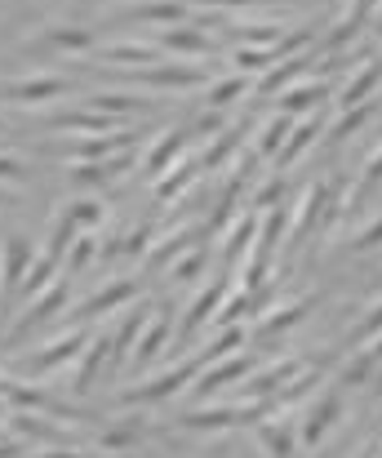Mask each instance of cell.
<instances>
[{
  "mask_svg": "<svg viewBox=\"0 0 382 458\" xmlns=\"http://www.w3.org/2000/svg\"><path fill=\"white\" fill-rule=\"evenodd\" d=\"M325 98H329V85H325V81H302V85H293L289 94H280V112L302 116V112H316Z\"/></svg>",
  "mask_w": 382,
  "mask_h": 458,
  "instance_id": "23",
  "label": "cell"
},
{
  "mask_svg": "<svg viewBox=\"0 0 382 458\" xmlns=\"http://www.w3.org/2000/svg\"><path fill=\"white\" fill-rule=\"evenodd\" d=\"M169 334H174L169 311H165V307H160V311H151V316H147V325H142V338H138V347H133V356H129V369L138 374L142 365H151V360L169 347Z\"/></svg>",
  "mask_w": 382,
  "mask_h": 458,
  "instance_id": "12",
  "label": "cell"
},
{
  "mask_svg": "<svg viewBox=\"0 0 382 458\" xmlns=\"http://www.w3.org/2000/svg\"><path fill=\"white\" fill-rule=\"evenodd\" d=\"M67 209H72V218L81 223V232H94V227H98V223L107 218L103 200H94V196H76V200H72Z\"/></svg>",
  "mask_w": 382,
  "mask_h": 458,
  "instance_id": "41",
  "label": "cell"
},
{
  "mask_svg": "<svg viewBox=\"0 0 382 458\" xmlns=\"http://www.w3.org/2000/svg\"><path fill=\"white\" fill-rule=\"evenodd\" d=\"M316 299H289V303H271L262 307L254 316V334L258 338H276V334H284V329H293L307 311H311Z\"/></svg>",
  "mask_w": 382,
  "mask_h": 458,
  "instance_id": "13",
  "label": "cell"
},
{
  "mask_svg": "<svg viewBox=\"0 0 382 458\" xmlns=\"http://www.w3.org/2000/svg\"><path fill=\"white\" fill-rule=\"evenodd\" d=\"M183 160V130H169V134H160L151 148H147V178L156 182L169 165H178Z\"/></svg>",
  "mask_w": 382,
  "mask_h": 458,
  "instance_id": "22",
  "label": "cell"
},
{
  "mask_svg": "<svg viewBox=\"0 0 382 458\" xmlns=\"http://www.w3.org/2000/svg\"><path fill=\"white\" fill-rule=\"evenodd\" d=\"M378 334H382V299H374L369 311H365V320L356 325V338H365V343H369V338H378Z\"/></svg>",
  "mask_w": 382,
  "mask_h": 458,
  "instance_id": "45",
  "label": "cell"
},
{
  "mask_svg": "<svg viewBox=\"0 0 382 458\" xmlns=\"http://www.w3.org/2000/svg\"><path fill=\"white\" fill-rule=\"evenodd\" d=\"M133 81H142V85H151V89H165V85H174V89H191V85H205L209 76H205V67H147V72H133Z\"/></svg>",
  "mask_w": 382,
  "mask_h": 458,
  "instance_id": "17",
  "label": "cell"
},
{
  "mask_svg": "<svg viewBox=\"0 0 382 458\" xmlns=\"http://www.w3.org/2000/svg\"><path fill=\"white\" fill-rule=\"evenodd\" d=\"M200 369H205V365H200L196 356H191V360H178V365L160 369L156 378H147V383H138V387H129V392H121V405H160V401L178 396L183 387H191Z\"/></svg>",
  "mask_w": 382,
  "mask_h": 458,
  "instance_id": "4",
  "label": "cell"
},
{
  "mask_svg": "<svg viewBox=\"0 0 382 458\" xmlns=\"http://www.w3.org/2000/svg\"><path fill=\"white\" fill-rule=\"evenodd\" d=\"M334 200H343L334 182H311V187L302 191V205H298V214H293V223H289V245H298V241H307V236L316 232V223L325 218V205H334Z\"/></svg>",
  "mask_w": 382,
  "mask_h": 458,
  "instance_id": "7",
  "label": "cell"
},
{
  "mask_svg": "<svg viewBox=\"0 0 382 458\" xmlns=\"http://www.w3.org/2000/svg\"><path fill=\"white\" fill-rule=\"evenodd\" d=\"M258 445L267 450V458H293V445H298V437L289 432V419H262L258 423Z\"/></svg>",
  "mask_w": 382,
  "mask_h": 458,
  "instance_id": "20",
  "label": "cell"
},
{
  "mask_svg": "<svg viewBox=\"0 0 382 458\" xmlns=\"http://www.w3.org/2000/svg\"><path fill=\"white\" fill-rule=\"evenodd\" d=\"M316 139H320V130H316V121H307V125H293V134H289V143L280 148V156H276V160H280V165H298V160H302V152H307V148H311Z\"/></svg>",
  "mask_w": 382,
  "mask_h": 458,
  "instance_id": "34",
  "label": "cell"
},
{
  "mask_svg": "<svg viewBox=\"0 0 382 458\" xmlns=\"http://www.w3.org/2000/svg\"><path fill=\"white\" fill-rule=\"evenodd\" d=\"M382 85V63H365V67H356L347 81H343V89L334 94V103L347 112V107H361V103H369L374 94H378Z\"/></svg>",
  "mask_w": 382,
  "mask_h": 458,
  "instance_id": "16",
  "label": "cell"
},
{
  "mask_svg": "<svg viewBox=\"0 0 382 458\" xmlns=\"http://www.w3.org/2000/svg\"><path fill=\"white\" fill-rule=\"evenodd\" d=\"M85 347H89V338L81 334V325H72V329L54 334L45 347H36L31 356H22V360H18V378H45V374H58V369L76 365Z\"/></svg>",
  "mask_w": 382,
  "mask_h": 458,
  "instance_id": "1",
  "label": "cell"
},
{
  "mask_svg": "<svg viewBox=\"0 0 382 458\" xmlns=\"http://www.w3.org/2000/svg\"><path fill=\"white\" fill-rule=\"evenodd\" d=\"M67 299H72V285L67 281H54L45 294H36V299H27L22 311L13 316V325H9V338H4V347H22L40 325H49L54 316H63L67 311Z\"/></svg>",
  "mask_w": 382,
  "mask_h": 458,
  "instance_id": "2",
  "label": "cell"
},
{
  "mask_svg": "<svg viewBox=\"0 0 382 458\" xmlns=\"http://www.w3.org/2000/svg\"><path fill=\"white\" fill-rule=\"evenodd\" d=\"M40 458H85V454H76V450H45Z\"/></svg>",
  "mask_w": 382,
  "mask_h": 458,
  "instance_id": "50",
  "label": "cell"
},
{
  "mask_svg": "<svg viewBox=\"0 0 382 458\" xmlns=\"http://www.w3.org/2000/svg\"><path fill=\"white\" fill-rule=\"evenodd\" d=\"M200 267H205V250H187L183 259L169 263V281L174 285H191V281H200Z\"/></svg>",
  "mask_w": 382,
  "mask_h": 458,
  "instance_id": "39",
  "label": "cell"
},
{
  "mask_svg": "<svg viewBox=\"0 0 382 458\" xmlns=\"http://www.w3.org/2000/svg\"><path fill=\"white\" fill-rule=\"evenodd\" d=\"M142 107H147L142 98L121 94V89H112V94H107V89H103V94H89V112H103V116H112V121H116V116H138Z\"/></svg>",
  "mask_w": 382,
  "mask_h": 458,
  "instance_id": "31",
  "label": "cell"
},
{
  "mask_svg": "<svg viewBox=\"0 0 382 458\" xmlns=\"http://www.w3.org/2000/svg\"><path fill=\"white\" fill-rule=\"evenodd\" d=\"M369 116H374V103H361V107H347V112L338 116V125L329 130V143H343V139H352V134H356V130H361V125H365Z\"/></svg>",
  "mask_w": 382,
  "mask_h": 458,
  "instance_id": "38",
  "label": "cell"
},
{
  "mask_svg": "<svg viewBox=\"0 0 382 458\" xmlns=\"http://www.w3.org/2000/svg\"><path fill=\"white\" fill-rule=\"evenodd\" d=\"M125 13L147 18V22H183V18H191L183 0H133V4H125Z\"/></svg>",
  "mask_w": 382,
  "mask_h": 458,
  "instance_id": "29",
  "label": "cell"
},
{
  "mask_svg": "<svg viewBox=\"0 0 382 458\" xmlns=\"http://www.w3.org/2000/svg\"><path fill=\"white\" fill-rule=\"evenodd\" d=\"M223 303H227V290H223L218 281L200 285V290H196V299H191L187 311H183V320H178V338H196L200 329H209V320L218 316V307Z\"/></svg>",
  "mask_w": 382,
  "mask_h": 458,
  "instance_id": "10",
  "label": "cell"
},
{
  "mask_svg": "<svg viewBox=\"0 0 382 458\" xmlns=\"http://www.w3.org/2000/svg\"><path fill=\"white\" fill-rule=\"evenodd\" d=\"M378 245H382V214L361 232V236H356V241H352V250H356V254H369V250H378Z\"/></svg>",
  "mask_w": 382,
  "mask_h": 458,
  "instance_id": "46",
  "label": "cell"
},
{
  "mask_svg": "<svg viewBox=\"0 0 382 458\" xmlns=\"http://www.w3.org/2000/svg\"><path fill=\"white\" fill-rule=\"evenodd\" d=\"M94 259H98V241H94V232H81V236L72 241V250L63 254V267H67V272H85Z\"/></svg>",
  "mask_w": 382,
  "mask_h": 458,
  "instance_id": "36",
  "label": "cell"
},
{
  "mask_svg": "<svg viewBox=\"0 0 382 458\" xmlns=\"http://www.w3.org/2000/svg\"><path fill=\"white\" fill-rule=\"evenodd\" d=\"M98 58L112 63V67H138V72H147V67H156L165 54H160V45H151V40H116V45H103Z\"/></svg>",
  "mask_w": 382,
  "mask_h": 458,
  "instance_id": "15",
  "label": "cell"
},
{
  "mask_svg": "<svg viewBox=\"0 0 382 458\" xmlns=\"http://www.w3.org/2000/svg\"><path fill=\"white\" fill-rule=\"evenodd\" d=\"M209 458H223V454H209Z\"/></svg>",
  "mask_w": 382,
  "mask_h": 458,
  "instance_id": "53",
  "label": "cell"
},
{
  "mask_svg": "<svg viewBox=\"0 0 382 458\" xmlns=\"http://www.w3.org/2000/svg\"><path fill=\"white\" fill-rule=\"evenodd\" d=\"M236 148H241V130L223 134V139H218V143H214V148L205 152V165H214V169H218V165H227V156L236 152Z\"/></svg>",
  "mask_w": 382,
  "mask_h": 458,
  "instance_id": "44",
  "label": "cell"
},
{
  "mask_svg": "<svg viewBox=\"0 0 382 458\" xmlns=\"http://www.w3.org/2000/svg\"><path fill=\"white\" fill-rule=\"evenodd\" d=\"M245 374H254V356H250V352L223 356V360H214V365H205V369L196 374V383H191V396H196V401H205V396H218V392H227L232 383H241Z\"/></svg>",
  "mask_w": 382,
  "mask_h": 458,
  "instance_id": "6",
  "label": "cell"
},
{
  "mask_svg": "<svg viewBox=\"0 0 382 458\" xmlns=\"http://www.w3.org/2000/svg\"><path fill=\"white\" fill-rule=\"evenodd\" d=\"M302 374V360L298 356H280V360H271L267 369H258L254 378L245 383V401H267V396H280L293 378Z\"/></svg>",
  "mask_w": 382,
  "mask_h": 458,
  "instance_id": "11",
  "label": "cell"
},
{
  "mask_svg": "<svg viewBox=\"0 0 382 458\" xmlns=\"http://www.w3.org/2000/svg\"><path fill=\"white\" fill-rule=\"evenodd\" d=\"M196 174H200V165H196L191 156H183L178 165H169V169L151 182V187H156V200H174L183 187H191V182H196Z\"/></svg>",
  "mask_w": 382,
  "mask_h": 458,
  "instance_id": "26",
  "label": "cell"
},
{
  "mask_svg": "<svg viewBox=\"0 0 382 458\" xmlns=\"http://www.w3.org/2000/svg\"><path fill=\"white\" fill-rule=\"evenodd\" d=\"M45 40L54 49H67V54H89L94 49V31H85V27H49Z\"/></svg>",
  "mask_w": 382,
  "mask_h": 458,
  "instance_id": "32",
  "label": "cell"
},
{
  "mask_svg": "<svg viewBox=\"0 0 382 458\" xmlns=\"http://www.w3.org/2000/svg\"><path fill=\"white\" fill-rule=\"evenodd\" d=\"M200 241V227H183V232H174V236H165L156 250H147V263H156V267H169L174 259H183L191 245Z\"/></svg>",
  "mask_w": 382,
  "mask_h": 458,
  "instance_id": "28",
  "label": "cell"
},
{
  "mask_svg": "<svg viewBox=\"0 0 382 458\" xmlns=\"http://www.w3.org/2000/svg\"><path fill=\"white\" fill-rule=\"evenodd\" d=\"M302 414V423H298V445L302 450H320V441L338 428V419H343V396L338 392H316L311 401H307V410H298Z\"/></svg>",
  "mask_w": 382,
  "mask_h": 458,
  "instance_id": "5",
  "label": "cell"
},
{
  "mask_svg": "<svg viewBox=\"0 0 382 458\" xmlns=\"http://www.w3.org/2000/svg\"><path fill=\"white\" fill-rule=\"evenodd\" d=\"M254 241H258V218L254 214H241V218L232 223L227 241H223V259H227V263H245L250 250H254Z\"/></svg>",
  "mask_w": 382,
  "mask_h": 458,
  "instance_id": "25",
  "label": "cell"
},
{
  "mask_svg": "<svg viewBox=\"0 0 382 458\" xmlns=\"http://www.w3.org/2000/svg\"><path fill=\"white\" fill-rule=\"evenodd\" d=\"M289 134H293V116H289V112H276L271 121H262L254 152L258 156H280V148L289 143Z\"/></svg>",
  "mask_w": 382,
  "mask_h": 458,
  "instance_id": "27",
  "label": "cell"
},
{
  "mask_svg": "<svg viewBox=\"0 0 382 458\" xmlns=\"http://www.w3.org/2000/svg\"><path fill=\"white\" fill-rule=\"evenodd\" d=\"M378 458H382V450H378Z\"/></svg>",
  "mask_w": 382,
  "mask_h": 458,
  "instance_id": "54",
  "label": "cell"
},
{
  "mask_svg": "<svg viewBox=\"0 0 382 458\" xmlns=\"http://www.w3.org/2000/svg\"><path fill=\"white\" fill-rule=\"evenodd\" d=\"M142 325H147V311H133V316L121 320V329L112 338V365H129V356H133V347L142 338Z\"/></svg>",
  "mask_w": 382,
  "mask_h": 458,
  "instance_id": "30",
  "label": "cell"
},
{
  "mask_svg": "<svg viewBox=\"0 0 382 458\" xmlns=\"http://www.w3.org/2000/svg\"><path fill=\"white\" fill-rule=\"evenodd\" d=\"M76 236H81V223H76V218H72V209L63 205V209L49 218V236H45V245H40V250H45V254H54V259L63 263V254L72 250V241H76Z\"/></svg>",
  "mask_w": 382,
  "mask_h": 458,
  "instance_id": "24",
  "label": "cell"
},
{
  "mask_svg": "<svg viewBox=\"0 0 382 458\" xmlns=\"http://www.w3.org/2000/svg\"><path fill=\"white\" fill-rule=\"evenodd\" d=\"M107 360H112V338H107V334H94L89 347H85L81 360H76V392H89L94 378H98V369H103Z\"/></svg>",
  "mask_w": 382,
  "mask_h": 458,
  "instance_id": "18",
  "label": "cell"
},
{
  "mask_svg": "<svg viewBox=\"0 0 382 458\" xmlns=\"http://www.w3.org/2000/svg\"><path fill=\"white\" fill-rule=\"evenodd\" d=\"M27 178H31V165H27L22 156L0 152V182H4V187H18V182H27Z\"/></svg>",
  "mask_w": 382,
  "mask_h": 458,
  "instance_id": "42",
  "label": "cell"
},
{
  "mask_svg": "<svg viewBox=\"0 0 382 458\" xmlns=\"http://www.w3.org/2000/svg\"><path fill=\"white\" fill-rule=\"evenodd\" d=\"M156 45H160V49H178V54H187V58H200V54L214 49V36L200 31V27H169Z\"/></svg>",
  "mask_w": 382,
  "mask_h": 458,
  "instance_id": "21",
  "label": "cell"
},
{
  "mask_svg": "<svg viewBox=\"0 0 382 458\" xmlns=\"http://www.w3.org/2000/svg\"><path fill=\"white\" fill-rule=\"evenodd\" d=\"M218 130H223V112L205 107V116L196 121V134H205V139H209V134H218Z\"/></svg>",
  "mask_w": 382,
  "mask_h": 458,
  "instance_id": "48",
  "label": "cell"
},
{
  "mask_svg": "<svg viewBox=\"0 0 382 458\" xmlns=\"http://www.w3.org/2000/svg\"><path fill=\"white\" fill-rule=\"evenodd\" d=\"M36 254H40V250H36L22 232L4 236V241H0V290H22V281H27Z\"/></svg>",
  "mask_w": 382,
  "mask_h": 458,
  "instance_id": "8",
  "label": "cell"
},
{
  "mask_svg": "<svg viewBox=\"0 0 382 458\" xmlns=\"http://www.w3.org/2000/svg\"><path fill=\"white\" fill-rule=\"evenodd\" d=\"M129 299H138V281H133V276H116V281H107L103 290H94L85 303L76 307L72 325H89V320H98V316H107V311L125 307Z\"/></svg>",
  "mask_w": 382,
  "mask_h": 458,
  "instance_id": "9",
  "label": "cell"
},
{
  "mask_svg": "<svg viewBox=\"0 0 382 458\" xmlns=\"http://www.w3.org/2000/svg\"><path fill=\"white\" fill-rule=\"evenodd\" d=\"M151 232H156V227H151V223H138V227H133V232H129L125 241H121V245H116V250H107V254H121V259H133V254H142V250H147V245H151Z\"/></svg>",
  "mask_w": 382,
  "mask_h": 458,
  "instance_id": "43",
  "label": "cell"
},
{
  "mask_svg": "<svg viewBox=\"0 0 382 458\" xmlns=\"http://www.w3.org/2000/svg\"><path fill=\"white\" fill-rule=\"evenodd\" d=\"M9 200H13V187H4V182H0V205H9Z\"/></svg>",
  "mask_w": 382,
  "mask_h": 458,
  "instance_id": "52",
  "label": "cell"
},
{
  "mask_svg": "<svg viewBox=\"0 0 382 458\" xmlns=\"http://www.w3.org/2000/svg\"><path fill=\"white\" fill-rule=\"evenodd\" d=\"M374 182H382V148H374L365 169H361V187H374Z\"/></svg>",
  "mask_w": 382,
  "mask_h": 458,
  "instance_id": "47",
  "label": "cell"
},
{
  "mask_svg": "<svg viewBox=\"0 0 382 458\" xmlns=\"http://www.w3.org/2000/svg\"><path fill=\"white\" fill-rule=\"evenodd\" d=\"M232 63H236V72H245V76H250V72H267V67L276 63V45H271V49H267V45H245V49L232 54Z\"/></svg>",
  "mask_w": 382,
  "mask_h": 458,
  "instance_id": "37",
  "label": "cell"
},
{
  "mask_svg": "<svg viewBox=\"0 0 382 458\" xmlns=\"http://www.w3.org/2000/svg\"><path fill=\"white\" fill-rule=\"evenodd\" d=\"M98 445L112 450V454L138 450V445H142V423H116V428H107V432L98 437Z\"/></svg>",
  "mask_w": 382,
  "mask_h": 458,
  "instance_id": "33",
  "label": "cell"
},
{
  "mask_svg": "<svg viewBox=\"0 0 382 458\" xmlns=\"http://www.w3.org/2000/svg\"><path fill=\"white\" fill-rule=\"evenodd\" d=\"M245 423V401L236 405H205V410H191L178 419V428L187 432H227V428H241Z\"/></svg>",
  "mask_w": 382,
  "mask_h": 458,
  "instance_id": "14",
  "label": "cell"
},
{
  "mask_svg": "<svg viewBox=\"0 0 382 458\" xmlns=\"http://www.w3.org/2000/svg\"><path fill=\"white\" fill-rule=\"evenodd\" d=\"M67 178H72L76 187H107V182H112V174H107L103 160H76Z\"/></svg>",
  "mask_w": 382,
  "mask_h": 458,
  "instance_id": "40",
  "label": "cell"
},
{
  "mask_svg": "<svg viewBox=\"0 0 382 458\" xmlns=\"http://www.w3.org/2000/svg\"><path fill=\"white\" fill-rule=\"evenodd\" d=\"M245 89H254V81H250L245 72H232V76H214V81H209V89H205V107L223 112V107L241 103V98H245Z\"/></svg>",
  "mask_w": 382,
  "mask_h": 458,
  "instance_id": "19",
  "label": "cell"
},
{
  "mask_svg": "<svg viewBox=\"0 0 382 458\" xmlns=\"http://www.w3.org/2000/svg\"><path fill=\"white\" fill-rule=\"evenodd\" d=\"M280 191H284V178H271V182L254 196V205H276V200H280Z\"/></svg>",
  "mask_w": 382,
  "mask_h": 458,
  "instance_id": "49",
  "label": "cell"
},
{
  "mask_svg": "<svg viewBox=\"0 0 382 458\" xmlns=\"http://www.w3.org/2000/svg\"><path fill=\"white\" fill-rule=\"evenodd\" d=\"M307 72V58H293V63H280L276 72H267L262 81H258V94H280L284 85H293L298 76Z\"/></svg>",
  "mask_w": 382,
  "mask_h": 458,
  "instance_id": "35",
  "label": "cell"
},
{
  "mask_svg": "<svg viewBox=\"0 0 382 458\" xmlns=\"http://www.w3.org/2000/svg\"><path fill=\"white\" fill-rule=\"evenodd\" d=\"M67 89H72L67 76H58V72H31V76H18V81H0V103H9V107H49Z\"/></svg>",
  "mask_w": 382,
  "mask_h": 458,
  "instance_id": "3",
  "label": "cell"
},
{
  "mask_svg": "<svg viewBox=\"0 0 382 458\" xmlns=\"http://www.w3.org/2000/svg\"><path fill=\"white\" fill-rule=\"evenodd\" d=\"M9 392H13V383H9V378H0V401H9Z\"/></svg>",
  "mask_w": 382,
  "mask_h": 458,
  "instance_id": "51",
  "label": "cell"
}]
</instances>
